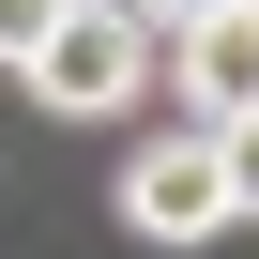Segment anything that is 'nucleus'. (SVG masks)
Returning a JSON list of instances; mask_svg holds the SVG:
<instances>
[{
	"label": "nucleus",
	"mask_w": 259,
	"mask_h": 259,
	"mask_svg": "<svg viewBox=\"0 0 259 259\" xmlns=\"http://www.w3.org/2000/svg\"><path fill=\"white\" fill-rule=\"evenodd\" d=\"M213 153H229V213H259V122H229Z\"/></svg>",
	"instance_id": "obj_5"
},
{
	"label": "nucleus",
	"mask_w": 259,
	"mask_h": 259,
	"mask_svg": "<svg viewBox=\"0 0 259 259\" xmlns=\"http://www.w3.org/2000/svg\"><path fill=\"white\" fill-rule=\"evenodd\" d=\"M138 16H153V31H198V16H229V0H138Z\"/></svg>",
	"instance_id": "obj_6"
},
{
	"label": "nucleus",
	"mask_w": 259,
	"mask_h": 259,
	"mask_svg": "<svg viewBox=\"0 0 259 259\" xmlns=\"http://www.w3.org/2000/svg\"><path fill=\"white\" fill-rule=\"evenodd\" d=\"M107 213L138 229V244H213V229H229V153H213V122H183V138H153V153H122Z\"/></svg>",
	"instance_id": "obj_2"
},
{
	"label": "nucleus",
	"mask_w": 259,
	"mask_h": 259,
	"mask_svg": "<svg viewBox=\"0 0 259 259\" xmlns=\"http://www.w3.org/2000/svg\"><path fill=\"white\" fill-rule=\"evenodd\" d=\"M46 31H61V0H0V61H16V76H31V46H46Z\"/></svg>",
	"instance_id": "obj_4"
},
{
	"label": "nucleus",
	"mask_w": 259,
	"mask_h": 259,
	"mask_svg": "<svg viewBox=\"0 0 259 259\" xmlns=\"http://www.w3.org/2000/svg\"><path fill=\"white\" fill-rule=\"evenodd\" d=\"M168 76H183V107L213 122H259V0H229V16H198V31H168Z\"/></svg>",
	"instance_id": "obj_3"
},
{
	"label": "nucleus",
	"mask_w": 259,
	"mask_h": 259,
	"mask_svg": "<svg viewBox=\"0 0 259 259\" xmlns=\"http://www.w3.org/2000/svg\"><path fill=\"white\" fill-rule=\"evenodd\" d=\"M153 61H168V31L138 16V0H61V31L31 46V107H61V122H122L153 92Z\"/></svg>",
	"instance_id": "obj_1"
}]
</instances>
